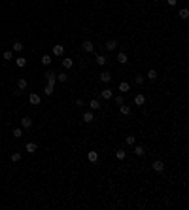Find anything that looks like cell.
<instances>
[{
  "mask_svg": "<svg viewBox=\"0 0 189 210\" xmlns=\"http://www.w3.org/2000/svg\"><path fill=\"white\" fill-rule=\"evenodd\" d=\"M44 78L47 80V83H51V85H55V83H57V74H55L53 70H45V72H44Z\"/></svg>",
  "mask_w": 189,
  "mask_h": 210,
  "instance_id": "cell-1",
  "label": "cell"
},
{
  "mask_svg": "<svg viewBox=\"0 0 189 210\" xmlns=\"http://www.w3.org/2000/svg\"><path fill=\"white\" fill-rule=\"evenodd\" d=\"M100 99H102V101H110V99H113V89H110V87L102 89V93H100Z\"/></svg>",
  "mask_w": 189,
  "mask_h": 210,
  "instance_id": "cell-2",
  "label": "cell"
},
{
  "mask_svg": "<svg viewBox=\"0 0 189 210\" xmlns=\"http://www.w3.org/2000/svg\"><path fill=\"white\" fill-rule=\"evenodd\" d=\"M81 49L85 51V53H93V51H95V44L91 40H85L83 44H81Z\"/></svg>",
  "mask_w": 189,
  "mask_h": 210,
  "instance_id": "cell-3",
  "label": "cell"
},
{
  "mask_svg": "<svg viewBox=\"0 0 189 210\" xmlns=\"http://www.w3.org/2000/svg\"><path fill=\"white\" fill-rule=\"evenodd\" d=\"M151 169L155 170V172H163V170H165V163H163L161 159L153 161V163H151Z\"/></svg>",
  "mask_w": 189,
  "mask_h": 210,
  "instance_id": "cell-4",
  "label": "cell"
},
{
  "mask_svg": "<svg viewBox=\"0 0 189 210\" xmlns=\"http://www.w3.org/2000/svg\"><path fill=\"white\" fill-rule=\"evenodd\" d=\"M25 150H27V153H36L38 151V144L36 142H27V144H25Z\"/></svg>",
  "mask_w": 189,
  "mask_h": 210,
  "instance_id": "cell-5",
  "label": "cell"
},
{
  "mask_svg": "<svg viewBox=\"0 0 189 210\" xmlns=\"http://www.w3.org/2000/svg\"><path fill=\"white\" fill-rule=\"evenodd\" d=\"M28 102H30L32 106H38L42 102V99H40V95H36V93H30V97H28Z\"/></svg>",
  "mask_w": 189,
  "mask_h": 210,
  "instance_id": "cell-6",
  "label": "cell"
},
{
  "mask_svg": "<svg viewBox=\"0 0 189 210\" xmlns=\"http://www.w3.org/2000/svg\"><path fill=\"white\" fill-rule=\"evenodd\" d=\"M115 61H117L119 64H127V63H129V57H127V53L119 51V53H117V57H115Z\"/></svg>",
  "mask_w": 189,
  "mask_h": 210,
  "instance_id": "cell-7",
  "label": "cell"
},
{
  "mask_svg": "<svg viewBox=\"0 0 189 210\" xmlns=\"http://www.w3.org/2000/svg\"><path fill=\"white\" fill-rule=\"evenodd\" d=\"M93 119H95L93 110H87V112H83V121H85V123H91Z\"/></svg>",
  "mask_w": 189,
  "mask_h": 210,
  "instance_id": "cell-8",
  "label": "cell"
},
{
  "mask_svg": "<svg viewBox=\"0 0 189 210\" xmlns=\"http://www.w3.org/2000/svg\"><path fill=\"white\" fill-rule=\"evenodd\" d=\"M21 127H23V129H30V127H32V119L28 117V115H25V117L21 119Z\"/></svg>",
  "mask_w": 189,
  "mask_h": 210,
  "instance_id": "cell-9",
  "label": "cell"
},
{
  "mask_svg": "<svg viewBox=\"0 0 189 210\" xmlns=\"http://www.w3.org/2000/svg\"><path fill=\"white\" fill-rule=\"evenodd\" d=\"M146 104V97L140 93V95H136L134 97V106H144Z\"/></svg>",
  "mask_w": 189,
  "mask_h": 210,
  "instance_id": "cell-10",
  "label": "cell"
},
{
  "mask_svg": "<svg viewBox=\"0 0 189 210\" xmlns=\"http://www.w3.org/2000/svg\"><path fill=\"white\" fill-rule=\"evenodd\" d=\"M53 55L55 57H61V55H64V46H53Z\"/></svg>",
  "mask_w": 189,
  "mask_h": 210,
  "instance_id": "cell-11",
  "label": "cell"
},
{
  "mask_svg": "<svg viewBox=\"0 0 189 210\" xmlns=\"http://www.w3.org/2000/svg\"><path fill=\"white\" fill-rule=\"evenodd\" d=\"M87 159H89V163H97L99 161V153L97 151H87Z\"/></svg>",
  "mask_w": 189,
  "mask_h": 210,
  "instance_id": "cell-12",
  "label": "cell"
},
{
  "mask_svg": "<svg viewBox=\"0 0 189 210\" xmlns=\"http://www.w3.org/2000/svg\"><path fill=\"white\" fill-rule=\"evenodd\" d=\"M89 108H91V110H100V108H102V104H100L99 99H93V101L89 102Z\"/></svg>",
  "mask_w": 189,
  "mask_h": 210,
  "instance_id": "cell-13",
  "label": "cell"
},
{
  "mask_svg": "<svg viewBox=\"0 0 189 210\" xmlns=\"http://www.w3.org/2000/svg\"><path fill=\"white\" fill-rule=\"evenodd\" d=\"M106 49L108 51H115L117 49V40H108L106 42Z\"/></svg>",
  "mask_w": 189,
  "mask_h": 210,
  "instance_id": "cell-14",
  "label": "cell"
},
{
  "mask_svg": "<svg viewBox=\"0 0 189 210\" xmlns=\"http://www.w3.org/2000/svg\"><path fill=\"white\" fill-rule=\"evenodd\" d=\"M117 89H119L121 93H127V91H131V83H129V82H121Z\"/></svg>",
  "mask_w": 189,
  "mask_h": 210,
  "instance_id": "cell-15",
  "label": "cell"
},
{
  "mask_svg": "<svg viewBox=\"0 0 189 210\" xmlns=\"http://www.w3.org/2000/svg\"><path fill=\"white\" fill-rule=\"evenodd\" d=\"M110 80H112V74H110V72H106V70L100 72V82H102V83H108Z\"/></svg>",
  "mask_w": 189,
  "mask_h": 210,
  "instance_id": "cell-16",
  "label": "cell"
},
{
  "mask_svg": "<svg viewBox=\"0 0 189 210\" xmlns=\"http://www.w3.org/2000/svg\"><path fill=\"white\" fill-rule=\"evenodd\" d=\"M27 85H28V82H27L25 78H19V80H17V89L25 91V89H27Z\"/></svg>",
  "mask_w": 189,
  "mask_h": 210,
  "instance_id": "cell-17",
  "label": "cell"
},
{
  "mask_svg": "<svg viewBox=\"0 0 189 210\" xmlns=\"http://www.w3.org/2000/svg\"><path fill=\"white\" fill-rule=\"evenodd\" d=\"M119 112L123 115H131V106H125V102H123V104H119Z\"/></svg>",
  "mask_w": 189,
  "mask_h": 210,
  "instance_id": "cell-18",
  "label": "cell"
},
{
  "mask_svg": "<svg viewBox=\"0 0 189 210\" xmlns=\"http://www.w3.org/2000/svg\"><path fill=\"white\" fill-rule=\"evenodd\" d=\"M63 66H64V68H72V66H74L72 57H64V59H63Z\"/></svg>",
  "mask_w": 189,
  "mask_h": 210,
  "instance_id": "cell-19",
  "label": "cell"
},
{
  "mask_svg": "<svg viewBox=\"0 0 189 210\" xmlns=\"http://www.w3.org/2000/svg\"><path fill=\"white\" fill-rule=\"evenodd\" d=\"M9 159H11V163H19V161H21V153H19V151H11Z\"/></svg>",
  "mask_w": 189,
  "mask_h": 210,
  "instance_id": "cell-20",
  "label": "cell"
},
{
  "mask_svg": "<svg viewBox=\"0 0 189 210\" xmlns=\"http://www.w3.org/2000/svg\"><path fill=\"white\" fill-rule=\"evenodd\" d=\"M53 91H55V85H51V83H47V85L44 87V93H45L47 97H51V95H53Z\"/></svg>",
  "mask_w": 189,
  "mask_h": 210,
  "instance_id": "cell-21",
  "label": "cell"
},
{
  "mask_svg": "<svg viewBox=\"0 0 189 210\" xmlns=\"http://www.w3.org/2000/svg\"><path fill=\"white\" fill-rule=\"evenodd\" d=\"M97 64H100V66H104V64L108 63V59H106V57H104V55H97Z\"/></svg>",
  "mask_w": 189,
  "mask_h": 210,
  "instance_id": "cell-22",
  "label": "cell"
},
{
  "mask_svg": "<svg viewBox=\"0 0 189 210\" xmlns=\"http://www.w3.org/2000/svg\"><path fill=\"white\" fill-rule=\"evenodd\" d=\"M15 64H17L19 68H23V66H27V59H25V57H17V59H15Z\"/></svg>",
  "mask_w": 189,
  "mask_h": 210,
  "instance_id": "cell-23",
  "label": "cell"
},
{
  "mask_svg": "<svg viewBox=\"0 0 189 210\" xmlns=\"http://www.w3.org/2000/svg\"><path fill=\"white\" fill-rule=\"evenodd\" d=\"M57 80H59L61 83H66V82H68V74H66V72H61V74H57Z\"/></svg>",
  "mask_w": 189,
  "mask_h": 210,
  "instance_id": "cell-24",
  "label": "cell"
},
{
  "mask_svg": "<svg viewBox=\"0 0 189 210\" xmlns=\"http://www.w3.org/2000/svg\"><path fill=\"white\" fill-rule=\"evenodd\" d=\"M134 153H136V155H138V157H142V155H144V153H146L144 146H134Z\"/></svg>",
  "mask_w": 189,
  "mask_h": 210,
  "instance_id": "cell-25",
  "label": "cell"
},
{
  "mask_svg": "<svg viewBox=\"0 0 189 210\" xmlns=\"http://www.w3.org/2000/svg\"><path fill=\"white\" fill-rule=\"evenodd\" d=\"M42 64L49 66V64H51V55H42Z\"/></svg>",
  "mask_w": 189,
  "mask_h": 210,
  "instance_id": "cell-26",
  "label": "cell"
},
{
  "mask_svg": "<svg viewBox=\"0 0 189 210\" xmlns=\"http://www.w3.org/2000/svg\"><path fill=\"white\" fill-rule=\"evenodd\" d=\"M148 80H151V82H153V80H157V70H148Z\"/></svg>",
  "mask_w": 189,
  "mask_h": 210,
  "instance_id": "cell-27",
  "label": "cell"
},
{
  "mask_svg": "<svg viewBox=\"0 0 189 210\" xmlns=\"http://www.w3.org/2000/svg\"><path fill=\"white\" fill-rule=\"evenodd\" d=\"M125 142H127V144H129V146H134V144H136V136H132V134H129V136L125 138Z\"/></svg>",
  "mask_w": 189,
  "mask_h": 210,
  "instance_id": "cell-28",
  "label": "cell"
},
{
  "mask_svg": "<svg viewBox=\"0 0 189 210\" xmlns=\"http://www.w3.org/2000/svg\"><path fill=\"white\" fill-rule=\"evenodd\" d=\"M115 157H117V161H123V159L127 157V153H125L123 150H117V151H115Z\"/></svg>",
  "mask_w": 189,
  "mask_h": 210,
  "instance_id": "cell-29",
  "label": "cell"
},
{
  "mask_svg": "<svg viewBox=\"0 0 189 210\" xmlns=\"http://www.w3.org/2000/svg\"><path fill=\"white\" fill-rule=\"evenodd\" d=\"M23 49H25V46H23L21 42H15V44H14V51H17V53H21Z\"/></svg>",
  "mask_w": 189,
  "mask_h": 210,
  "instance_id": "cell-30",
  "label": "cell"
},
{
  "mask_svg": "<svg viewBox=\"0 0 189 210\" xmlns=\"http://www.w3.org/2000/svg\"><path fill=\"white\" fill-rule=\"evenodd\" d=\"M189 17V9L187 8H182L180 9V19H187Z\"/></svg>",
  "mask_w": 189,
  "mask_h": 210,
  "instance_id": "cell-31",
  "label": "cell"
},
{
  "mask_svg": "<svg viewBox=\"0 0 189 210\" xmlns=\"http://www.w3.org/2000/svg\"><path fill=\"white\" fill-rule=\"evenodd\" d=\"M11 134H14V138H21L23 136V129H14Z\"/></svg>",
  "mask_w": 189,
  "mask_h": 210,
  "instance_id": "cell-32",
  "label": "cell"
},
{
  "mask_svg": "<svg viewBox=\"0 0 189 210\" xmlns=\"http://www.w3.org/2000/svg\"><path fill=\"white\" fill-rule=\"evenodd\" d=\"M134 82L138 83V85H142V83L146 82V76H142V74H138V76H136V78H134Z\"/></svg>",
  "mask_w": 189,
  "mask_h": 210,
  "instance_id": "cell-33",
  "label": "cell"
},
{
  "mask_svg": "<svg viewBox=\"0 0 189 210\" xmlns=\"http://www.w3.org/2000/svg\"><path fill=\"white\" fill-rule=\"evenodd\" d=\"M2 57H4V61H11V57H14V53H11V51H4V55H2Z\"/></svg>",
  "mask_w": 189,
  "mask_h": 210,
  "instance_id": "cell-34",
  "label": "cell"
},
{
  "mask_svg": "<svg viewBox=\"0 0 189 210\" xmlns=\"http://www.w3.org/2000/svg\"><path fill=\"white\" fill-rule=\"evenodd\" d=\"M123 102H125V99H123L121 95H117V97H115V104L119 106V104H123Z\"/></svg>",
  "mask_w": 189,
  "mask_h": 210,
  "instance_id": "cell-35",
  "label": "cell"
},
{
  "mask_svg": "<svg viewBox=\"0 0 189 210\" xmlns=\"http://www.w3.org/2000/svg\"><path fill=\"white\" fill-rule=\"evenodd\" d=\"M167 4L168 6H176V4H178V0H167Z\"/></svg>",
  "mask_w": 189,
  "mask_h": 210,
  "instance_id": "cell-36",
  "label": "cell"
},
{
  "mask_svg": "<svg viewBox=\"0 0 189 210\" xmlns=\"http://www.w3.org/2000/svg\"><path fill=\"white\" fill-rule=\"evenodd\" d=\"M76 104H78V106H83L85 102H83V99H76Z\"/></svg>",
  "mask_w": 189,
  "mask_h": 210,
  "instance_id": "cell-37",
  "label": "cell"
}]
</instances>
